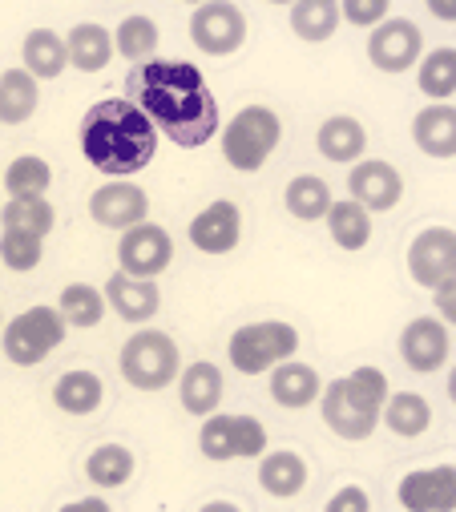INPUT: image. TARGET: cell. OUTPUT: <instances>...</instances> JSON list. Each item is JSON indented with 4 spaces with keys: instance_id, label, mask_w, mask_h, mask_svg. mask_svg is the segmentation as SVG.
I'll return each mask as SVG.
<instances>
[{
    "instance_id": "cell-1",
    "label": "cell",
    "mask_w": 456,
    "mask_h": 512,
    "mask_svg": "<svg viewBox=\"0 0 456 512\" xmlns=\"http://www.w3.org/2000/svg\"><path fill=\"white\" fill-rule=\"evenodd\" d=\"M126 101H134L154 130H162L174 146L198 150L222 130L218 101L190 61H142L126 77Z\"/></svg>"
},
{
    "instance_id": "cell-2",
    "label": "cell",
    "mask_w": 456,
    "mask_h": 512,
    "mask_svg": "<svg viewBox=\"0 0 456 512\" xmlns=\"http://www.w3.org/2000/svg\"><path fill=\"white\" fill-rule=\"evenodd\" d=\"M81 154L109 178H134L154 162L158 130L134 101L109 97L81 117Z\"/></svg>"
},
{
    "instance_id": "cell-3",
    "label": "cell",
    "mask_w": 456,
    "mask_h": 512,
    "mask_svg": "<svg viewBox=\"0 0 456 512\" xmlns=\"http://www.w3.org/2000/svg\"><path fill=\"white\" fill-rule=\"evenodd\" d=\"M388 400V375L372 363L356 367L344 379H331L319 392V408H323V424L339 436V440H368L380 428V408Z\"/></svg>"
},
{
    "instance_id": "cell-4",
    "label": "cell",
    "mask_w": 456,
    "mask_h": 512,
    "mask_svg": "<svg viewBox=\"0 0 456 512\" xmlns=\"http://www.w3.org/2000/svg\"><path fill=\"white\" fill-rule=\"evenodd\" d=\"M283 142V121L271 105H247L239 109L222 130V158L239 174H259L267 158Z\"/></svg>"
},
{
    "instance_id": "cell-5",
    "label": "cell",
    "mask_w": 456,
    "mask_h": 512,
    "mask_svg": "<svg viewBox=\"0 0 456 512\" xmlns=\"http://www.w3.org/2000/svg\"><path fill=\"white\" fill-rule=\"evenodd\" d=\"M118 367H122V379L138 392H162L178 379L182 371V351L178 343L166 335V331H154V327H142L126 339L122 355H118Z\"/></svg>"
},
{
    "instance_id": "cell-6",
    "label": "cell",
    "mask_w": 456,
    "mask_h": 512,
    "mask_svg": "<svg viewBox=\"0 0 456 512\" xmlns=\"http://www.w3.org/2000/svg\"><path fill=\"white\" fill-rule=\"evenodd\" d=\"M299 351V331L283 319H263V323H243L231 343H226V359L239 375H263L275 363L291 359Z\"/></svg>"
},
{
    "instance_id": "cell-7",
    "label": "cell",
    "mask_w": 456,
    "mask_h": 512,
    "mask_svg": "<svg viewBox=\"0 0 456 512\" xmlns=\"http://www.w3.org/2000/svg\"><path fill=\"white\" fill-rule=\"evenodd\" d=\"M65 319L57 307H29L17 319L5 323V355L17 367H37L45 363L61 343H65Z\"/></svg>"
},
{
    "instance_id": "cell-8",
    "label": "cell",
    "mask_w": 456,
    "mask_h": 512,
    "mask_svg": "<svg viewBox=\"0 0 456 512\" xmlns=\"http://www.w3.org/2000/svg\"><path fill=\"white\" fill-rule=\"evenodd\" d=\"M198 448L206 460H251L267 452V428L255 416H202Z\"/></svg>"
},
{
    "instance_id": "cell-9",
    "label": "cell",
    "mask_w": 456,
    "mask_h": 512,
    "mask_svg": "<svg viewBox=\"0 0 456 512\" xmlns=\"http://www.w3.org/2000/svg\"><path fill=\"white\" fill-rule=\"evenodd\" d=\"M190 41L206 57H231L247 41V17L231 0H202L190 17Z\"/></svg>"
},
{
    "instance_id": "cell-10",
    "label": "cell",
    "mask_w": 456,
    "mask_h": 512,
    "mask_svg": "<svg viewBox=\"0 0 456 512\" xmlns=\"http://www.w3.org/2000/svg\"><path fill=\"white\" fill-rule=\"evenodd\" d=\"M118 263L134 279H158L174 263V238H170V230L154 226V222H138V226L122 230V238H118Z\"/></svg>"
},
{
    "instance_id": "cell-11",
    "label": "cell",
    "mask_w": 456,
    "mask_h": 512,
    "mask_svg": "<svg viewBox=\"0 0 456 512\" xmlns=\"http://www.w3.org/2000/svg\"><path fill=\"white\" fill-rule=\"evenodd\" d=\"M408 275L420 287H436L456 275V234L452 226H428L408 246Z\"/></svg>"
},
{
    "instance_id": "cell-12",
    "label": "cell",
    "mask_w": 456,
    "mask_h": 512,
    "mask_svg": "<svg viewBox=\"0 0 456 512\" xmlns=\"http://www.w3.org/2000/svg\"><path fill=\"white\" fill-rule=\"evenodd\" d=\"M420 53H424V33L404 17H384L368 37V57L380 73H404L420 61Z\"/></svg>"
},
{
    "instance_id": "cell-13",
    "label": "cell",
    "mask_w": 456,
    "mask_h": 512,
    "mask_svg": "<svg viewBox=\"0 0 456 512\" xmlns=\"http://www.w3.org/2000/svg\"><path fill=\"white\" fill-rule=\"evenodd\" d=\"M396 500L404 512H452L456 508V468H416L396 484Z\"/></svg>"
},
{
    "instance_id": "cell-14",
    "label": "cell",
    "mask_w": 456,
    "mask_h": 512,
    "mask_svg": "<svg viewBox=\"0 0 456 512\" xmlns=\"http://www.w3.org/2000/svg\"><path fill=\"white\" fill-rule=\"evenodd\" d=\"M89 214L97 226H109V230H130L138 222H146L150 214V194L142 186H134L130 178H113L109 186L93 190L89 194Z\"/></svg>"
},
{
    "instance_id": "cell-15",
    "label": "cell",
    "mask_w": 456,
    "mask_h": 512,
    "mask_svg": "<svg viewBox=\"0 0 456 512\" xmlns=\"http://www.w3.org/2000/svg\"><path fill=\"white\" fill-rule=\"evenodd\" d=\"M448 351H452V335L440 319L432 315H416L404 331H400V355L404 363L416 371V375H432L448 363Z\"/></svg>"
},
{
    "instance_id": "cell-16",
    "label": "cell",
    "mask_w": 456,
    "mask_h": 512,
    "mask_svg": "<svg viewBox=\"0 0 456 512\" xmlns=\"http://www.w3.org/2000/svg\"><path fill=\"white\" fill-rule=\"evenodd\" d=\"M243 238V210L239 202L231 198H218L210 202L206 210L194 214L190 222V242L202 250V254H231Z\"/></svg>"
},
{
    "instance_id": "cell-17",
    "label": "cell",
    "mask_w": 456,
    "mask_h": 512,
    "mask_svg": "<svg viewBox=\"0 0 456 512\" xmlns=\"http://www.w3.org/2000/svg\"><path fill=\"white\" fill-rule=\"evenodd\" d=\"M348 190H352V202H360L368 214L372 210H392L404 198V178L392 162L368 158V162H356V170L348 174Z\"/></svg>"
},
{
    "instance_id": "cell-18",
    "label": "cell",
    "mask_w": 456,
    "mask_h": 512,
    "mask_svg": "<svg viewBox=\"0 0 456 512\" xmlns=\"http://www.w3.org/2000/svg\"><path fill=\"white\" fill-rule=\"evenodd\" d=\"M105 307H113L126 323H150L162 307V295H158V283L154 279H134L126 271L109 275L105 283Z\"/></svg>"
},
{
    "instance_id": "cell-19",
    "label": "cell",
    "mask_w": 456,
    "mask_h": 512,
    "mask_svg": "<svg viewBox=\"0 0 456 512\" xmlns=\"http://www.w3.org/2000/svg\"><path fill=\"white\" fill-rule=\"evenodd\" d=\"M323 392V379L311 363H299V359H283L271 367V400L279 408H291V412H303L319 400Z\"/></svg>"
},
{
    "instance_id": "cell-20",
    "label": "cell",
    "mask_w": 456,
    "mask_h": 512,
    "mask_svg": "<svg viewBox=\"0 0 456 512\" xmlns=\"http://www.w3.org/2000/svg\"><path fill=\"white\" fill-rule=\"evenodd\" d=\"M412 142L428 158L448 162L456 154V109L448 101H432L428 109H420L412 121Z\"/></svg>"
},
{
    "instance_id": "cell-21",
    "label": "cell",
    "mask_w": 456,
    "mask_h": 512,
    "mask_svg": "<svg viewBox=\"0 0 456 512\" xmlns=\"http://www.w3.org/2000/svg\"><path fill=\"white\" fill-rule=\"evenodd\" d=\"M178 400H182V408H186L190 416H198V420H202V416H214L218 404H222V371H218L214 363H206V359L182 367V371H178Z\"/></svg>"
},
{
    "instance_id": "cell-22",
    "label": "cell",
    "mask_w": 456,
    "mask_h": 512,
    "mask_svg": "<svg viewBox=\"0 0 456 512\" xmlns=\"http://www.w3.org/2000/svg\"><path fill=\"white\" fill-rule=\"evenodd\" d=\"M315 146L327 162H339V166H348V162H360L364 150H368V130L348 117V113H335L319 125V134H315Z\"/></svg>"
},
{
    "instance_id": "cell-23",
    "label": "cell",
    "mask_w": 456,
    "mask_h": 512,
    "mask_svg": "<svg viewBox=\"0 0 456 512\" xmlns=\"http://www.w3.org/2000/svg\"><path fill=\"white\" fill-rule=\"evenodd\" d=\"M65 53H69V65L81 69V73H101L113 57V33L101 29L97 21H81L69 29V41H65Z\"/></svg>"
},
{
    "instance_id": "cell-24",
    "label": "cell",
    "mask_w": 456,
    "mask_h": 512,
    "mask_svg": "<svg viewBox=\"0 0 456 512\" xmlns=\"http://www.w3.org/2000/svg\"><path fill=\"white\" fill-rule=\"evenodd\" d=\"M101 400H105V383L93 371H81L77 367V371L57 375V383H53V404L65 416H89V412L101 408Z\"/></svg>"
},
{
    "instance_id": "cell-25",
    "label": "cell",
    "mask_w": 456,
    "mask_h": 512,
    "mask_svg": "<svg viewBox=\"0 0 456 512\" xmlns=\"http://www.w3.org/2000/svg\"><path fill=\"white\" fill-rule=\"evenodd\" d=\"M323 218H327V234H331V242L339 250H352L356 254V250H364L372 242V214L360 202H352V198L331 202Z\"/></svg>"
},
{
    "instance_id": "cell-26",
    "label": "cell",
    "mask_w": 456,
    "mask_h": 512,
    "mask_svg": "<svg viewBox=\"0 0 456 512\" xmlns=\"http://www.w3.org/2000/svg\"><path fill=\"white\" fill-rule=\"evenodd\" d=\"M21 57H25V73H33L37 81H53L65 73L69 65V53H65V37L53 33V29H33L21 45Z\"/></svg>"
},
{
    "instance_id": "cell-27",
    "label": "cell",
    "mask_w": 456,
    "mask_h": 512,
    "mask_svg": "<svg viewBox=\"0 0 456 512\" xmlns=\"http://www.w3.org/2000/svg\"><path fill=\"white\" fill-rule=\"evenodd\" d=\"M259 484H263L271 496L291 500V496H299V492L307 488V460H303L299 452H291V448L267 452L263 464H259Z\"/></svg>"
},
{
    "instance_id": "cell-28",
    "label": "cell",
    "mask_w": 456,
    "mask_h": 512,
    "mask_svg": "<svg viewBox=\"0 0 456 512\" xmlns=\"http://www.w3.org/2000/svg\"><path fill=\"white\" fill-rule=\"evenodd\" d=\"M41 105V89L37 77L25 69H5L0 73V121L5 125H21L37 113Z\"/></svg>"
},
{
    "instance_id": "cell-29",
    "label": "cell",
    "mask_w": 456,
    "mask_h": 512,
    "mask_svg": "<svg viewBox=\"0 0 456 512\" xmlns=\"http://www.w3.org/2000/svg\"><path fill=\"white\" fill-rule=\"evenodd\" d=\"M380 424H388V432L412 440V436H424V432H428V424H432V408H428V400H424L420 392H396V396L384 400V408H380Z\"/></svg>"
},
{
    "instance_id": "cell-30",
    "label": "cell",
    "mask_w": 456,
    "mask_h": 512,
    "mask_svg": "<svg viewBox=\"0 0 456 512\" xmlns=\"http://www.w3.org/2000/svg\"><path fill=\"white\" fill-rule=\"evenodd\" d=\"M339 29V0H295L291 5V33L319 45Z\"/></svg>"
},
{
    "instance_id": "cell-31",
    "label": "cell",
    "mask_w": 456,
    "mask_h": 512,
    "mask_svg": "<svg viewBox=\"0 0 456 512\" xmlns=\"http://www.w3.org/2000/svg\"><path fill=\"white\" fill-rule=\"evenodd\" d=\"M134 452L130 448H122V444H101V448H93L89 452V460H85V476H89V484H97V488H122L130 476H134Z\"/></svg>"
},
{
    "instance_id": "cell-32",
    "label": "cell",
    "mask_w": 456,
    "mask_h": 512,
    "mask_svg": "<svg viewBox=\"0 0 456 512\" xmlns=\"http://www.w3.org/2000/svg\"><path fill=\"white\" fill-rule=\"evenodd\" d=\"M53 186V166L37 154H21L5 170V190L9 198H45Z\"/></svg>"
},
{
    "instance_id": "cell-33",
    "label": "cell",
    "mask_w": 456,
    "mask_h": 512,
    "mask_svg": "<svg viewBox=\"0 0 456 512\" xmlns=\"http://www.w3.org/2000/svg\"><path fill=\"white\" fill-rule=\"evenodd\" d=\"M283 202H287V210H291L299 222H319L335 198H331V186H327L323 178H315V174H299V178L287 182Z\"/></svg>"
},
{
    "instance_id": "cell-34",
    "label": "cell",
    "mask_w": 456,
    "mask_h": 512,
    "mask_svg": "<svg viewBox=\"0 0 456 512\" xmlns=\"http://www.w3.org/2000/svg\"><path fill=\"white\" fill-rule=\"evenodd\" d=\"M420 93L432 101H448L456 93V49H432L428 57H420Z\"/></svg>"
},
{
    "instance_id": "cell-35",
    "label": "cell",
    "mask_w": 456,
    "mask_h": 512,
    "mask_svg": "<svg viewBox=\"0 0 456 512\" xmlns=\"http://www.w3.org/2000/svg\"><path fill=\"white\" fill-rule=\"evenodd\" d=\"M0 222H5V230H29L45 238L57 226V210L49 198H9L0 210Z\"/></svg>"
},
{
    "instance_id": "cell-36",
    "label": "cell",
    "mask_w": 456,
    "mask_h": 512,
    "mask_svg": "<svg viewBox=\"0 0 456 512\" xmlns=\"http://www.w3.org/2000/svg\"><path fill=\"white\" fill-rule=\"evenodd\" d=\"M57 311H61V319L69 327H97L105 319V295L97 287H89V283H69L61 291Z\"/></svg>"
},
{
    "instance_id": "cell-37",
    "label": "cell",
    "mask_w": 456,
    "mask_h": 512,
    "mask_svg": "<svg viewBox=\"0 0 456 512\" xmlns=\"http://www.w3.org/2000/svg\"><path fill=\"white\" fill-rule=\"evenodd\" d=\"M158 49V25L150 17H126L113 33V53H122L126 61H150V53Z\"/></svg>"
},
{
    "instance_id": "cell-38",
    "label": "cell",
    "mask_w": 456,
    "mask_h": 512,
    "mask_svg": "<svg viewBox=\"0 0 456 512\" xmlns=\"http://www.w3.org/2000/svg\"><path fill=\"white\" fill-rule=\"evenodd\" d=\"M45 254V238L41 234H29V230H0V263L9 271L25 275V271H37Z\"/></svg>"
},
{
    "instance_id": "cell-39",
    "label": "cell",
    "mask_w": 456,
    "mask_h": 512,
    "mask_svg": "<svg viewBox=\"0 0 456 512\" xmlns=\"http://www.w3.org/2000/svg\"><path fill=\"white\" fill-rule=\"evenodd\" d=\"M392 9V0H339V21H352L356 29H376Z\"/></svg>"
},
{
    "instance_id": "cell-40",
    "label": "cell",
    "mask_w": 456,
    "mask_h": 512,
    "mask_svg": "<svg viewBox=\"0 0 456 512\" xmlns=\"http://www.w3.org/2000/svg\"><path fill=\"white\" fill-rule=\"evenodd\" d=\"M323 512H372V496L360 484H344L339 492H331Z\"/></svg>"
},
{
    "instance_id": "cell-41",
    "label": "cell",
    "mask_w": 456,
    "mask_h": 512,
    "mask_svg": "<svg viewBox=\"0 0 456 512\" xmlns=\"http://www.w3.org/2000/svg\"><path fill=\"white\" fill-rule=\"evenodd\" d=\"M432 299H436L440 323H444V327H448V323H456V275H452V279H444V283H436V287H432Z\"/></svg>"
},
{
    "instance_id": "cell-42",
    "label": "cell",
    "mask_w": 456,
    "mask_h": 512,
    "mask_svg": "<svg viewBox=\"0 0 456 512\" xmlns=\"http://www.w3.org/2000/svg\"><path fill=\"white\" fill-rule=\"evenodd\" d=\"M61 512H113L101 496H81V500H69V504H61Z\"/></svg>"
},
{
    "instance_id": "cell-43",
    "label": "cell",
    "mask_w": 456,
    "mask_h": 512,
    "mask_svg": "<svg viewBox=\"0 0 456 512\" xmlns=\"http://www.w3.org/2000/svg\"><path fill=\"white\" fill-rule=\"evenodd\" d=\"M428 13L436 21H456V0H428Z\"/></svg>"
},
{
    "instance_id": "cell-44",
    "label": "cell",
    "mask_w": 456,
    "mask_h": 512,
    "mask_svg": "<svg viewBox=\"0 0 456 512\" xmlns=\"http://www.w3.org/2000/svg\"><path fill=\"white\" fill-rule=\"evenodd\" d=\"M198 512H243L239 504H231V500H210V504H202Z\"/></svg>"
},
{
    "instance_id": "cell-45",
    "label": "cell",
    "mask_w": 456,
    "mask_h": 512,
    "mask_svg": "<svg viewBox=\"0 0 456 512\" xmlns=\"http://www.w3.org/2000/svg\"><path fill=\"white\" fill-rule=\"evenodd\" d=\"M271 5H295V0H271Z\"/></svg>"
},
{
    "instance_id": "cell-46",
    "label": "cell",
    "mask_w": 456,
    "mask_h": 512,
    "mask_svg": "<svg viewBox=\"0 0 456 512\" xmlns=\"http://www.w3.org/2000/svg\"><path fill=\"white\" fill-rule=\"evenodd\" d=\"M186 5H202V0H186Z\"/></svg>"
}]
</instances>
